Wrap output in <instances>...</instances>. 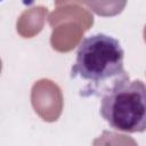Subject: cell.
Instances as JSON below:
<instances>
[{
  "label": "cell",
  "instance_id": "1",
  "mask_svg": "<svg viewBox=\"0 0 146 146\" xmlns=\"http://www.w3.org/2000/svg\"><path fill=\"white\" fill-rule=\"evenodd\" d=\"M124 50L115 38L97 33L84 38L76 49L71 79L79 82L82 97H103L130 80L123 64Z\"/></svg>",
  "mask_w": 146,
  "mask_h": 146
},
{
  "label": "cell",
  "instance_id": "3",
  "mask_svg": "<svg viewBox=\"0 0 146 146\" xmlns=\"http://www.w3.org/2000/svg\"><path fill=\"white\" fill-rule=\"evenodd\" d=\"M0 1H2V0H0Z\"/></svg>",
  "mask_w": 146,
  "mask_h": 146
},
{
  "label": "cell",
  "instance_id": "2",
  "mask_svg": "<svg viewBox=\"0 0 146 146\" xmlns=\"http://www.w3.org/2000/svg\"><path fill=\"white\" fill-rule=\"evenodd\" d=\"M100 115L117 131L136 133L146 129V88L141 80L128 81L102 97Z\"/></svg>",
  "mask_w": 146,
  "mask_h": 146
}]
</instances>
